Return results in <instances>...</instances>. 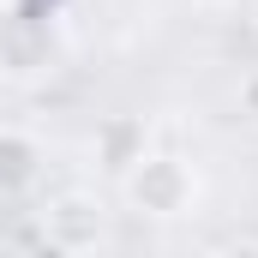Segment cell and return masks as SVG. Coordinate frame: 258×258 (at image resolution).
Returning <instances> with one entry per match:
<instances>
[{
  "label": "cell",
  "instance_id": "cell-1",
  "mask_svg": "<svg viewBox=\"0 0 258 258\" xmlns=\"http://www.w3.org/2000/svg\"><path fill=\"white\" fill-rule=\"evenodd\" d=\"M126 198L132 210H144V216H186L198 198V174L180 162V156H138L126 168Z\"/></svg>",
  "mask_w": 258,
  "mask_h": 258
},
{
  "label": "cell",
  "instance_id": "cell-2",
  "mask_svg": "<svg viewBox=\"0 0 258 258\" xmlns=\"http://www.w3.org/2000/svg\"><path fill=\"white\" fill-rule=\"evenodd\" d=\"M42 234H48V246H60V252H96V246L108 240L102 204L84 198V192L48 198V210H42Z\"/></svg>",
  "mask_w": 258,
  "mask_h": 258
},
{
  "label": "cell",
  "instance_id": "cell-3",
  "mask_svg": "<svg viewBox=\"0 0 258 258\" xmlns=\"http://www.w3.org/2000/svg\"><path fill=\"white\" fill-rule=\"evenodd\" d=\"M138 156H144V120H132V114L102 120V132H96V162L114 168V174H126Z\"/></svg>",
  "mask_w": 258,
  "mask_h": 258
},
{
  "label": "cell",
  "instance_id": "cell-4",
  "mask_svg": "<svg viewBox=\"0 0 258 258\" xmlns=\"http://www.w3.org/2000/svg\"><path fill=\"white\" fill-rule=\"evenodd\" d=\"M0 72L6 78H30V72H42V36L24 24V18H0Z\"/></svg>",
  "mask_w": 258,
  "mask_h": 258
},
{
  "label": "cell",
  "instance_id": "cell-5",
  "mask_svg": "<svg viewBox=\"0 0 258 258\" xmlns=\"http://www.w3.org/2000/svg\"><path fill=\"white\" fill-rule=\"evenodd\" d=\"M36 168H42L36 138H30V132H18V126H0V192L30 186V180H36Z\"/></svg>",
  "mask_w": 258,
  "mask_h": 258
},
{
  "label": "cell",
  "instance_id": "cell-6",
  "mask_svg": "<svg viewBox=\"0 0 258 258\" xmlns=\"http://www.w3.org/2000/svg\"><path fill=\"white\" fill-rule=\"evenodd\" d=\"M240 114H246V120H258V66L240 78Z\"/></svg>",
  "mask_w": 258,
  "mask_h": 258
}]
</instances>
